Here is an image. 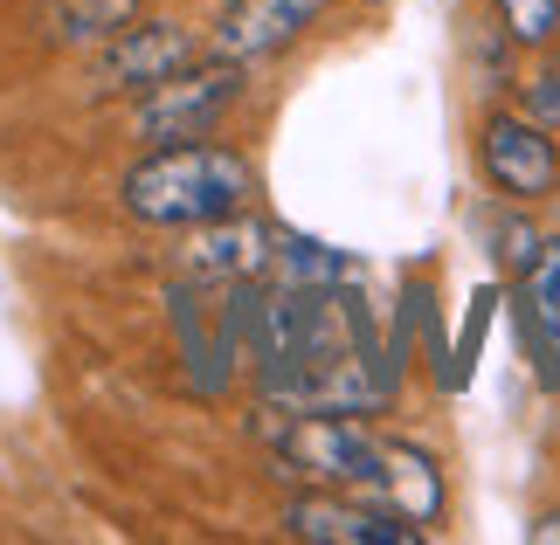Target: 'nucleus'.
<instances>
[{"instance_id":"8","label":"nucleus","mask_w":560,"mask_h":545,"mask_svg":"<svg viewBox=\"0 0 560 545\" xmlns=\"http://www.w3.org/2000/svg\"><path fill=\"white\" fill-rule=\"evenodd\" d=\"M270 256H277V228L256 222V214H222V222H201L187 228V249H180V270L194 283H243V276H270Z\"/></svg>"},{"instance_id":"13","label":"nucleus","mask_w":560,"mask_h":545,"mask_svg":"<svg viewBox=\"0 0 560 545\" xmlns=\"http://www.w3.org/2000/svg\"><path fill=\"white\" fill-rule=\"evenodd\" d=\"M491 318H499V283H478V291H470V311H464V332H457V345H450V359H443V374H436L443 394H464V387H470Z\"/></svg>"},{"instance_id":"17","label":"nucleus","mask_w":560,"mask_h":545,"mask_svg":"<svg viewBox=\"0 0 560 545\" xmlns=\"http://www.w3.org/2000/svg\"><path fill=\"white\" fill-rule=\"evenodd\" d=\"M533 545H560V511H553V518H540V525H533Z\"/></svg>"},{"instance_id":"10","label":"nucleus","mask_w":560,"mask_h":545,"mask_svg":"<svg viewBox=\"0 0 560 545\" xmlns=\"http://www.w3.org/2000/svg\"><path fill=\"white\" fill-rule=\"evenodd\" d=\"M381 505H387V511H401V518H416L422 532H429V525H443L450 497H443V470H436V455L387 435V442H381Z\"/></svg>"},{"instance_id":"9","label":"nucleus","mask_w":560,"mask_h":545,"mask_svg":"<svg viewBox=\"0 0 560 545\" xmlns=\"http://www.w3.org/2000/svg\"><path fill=\"white\" fill-rule=\"evenodd\" d=\"M520 339L540 394H560V235H547L540 256L520 270Z\"/></svg>"},{"instance_id":"7","label":"nucleus","mask_w":560,"mask_h":545,"mask_svg":"<svg viewBox=\"0 0 560 545\" xmlns=\"http://www.w3.org/2000/svg\"><path fill=\"white\" fill-rule=\"evenodd\" d=\"M332 0H229L208 28V56H229V62H264L277 49H291L298 35L326 14Z\"/></svg>"},{"instance_id":"6","label":"nucleus","mask_w":560,"mask_h":545,"mask_svg":"<svg viewBox=\"0 0 560 545\" xmlns=\"http://www.w3.org/2000/svg\"><path fill=\"white\" fill-rule=\"evenodd\" d=\"M478 166L505 201H547L560 187V145L526 111H491L478 132Z\"/></svg>"},{"instance_id":"3","label":"nucleus","mask_w":560,"mask_h":545,"mask_svg":"<svg viewBox=\"0 0 560 545\" xmlns=\"http://www.w3.org/2000/svg\"><path fill=\"white\" fill-rule=\"evenodd\" d=\"M249 91V62H229V56H201L187 62L180 76L153 83V91H139L132 118H125V132L139 145H187V139H214L229 125V111L243 104Z\"/></svg>"},{"instance_id":"5","label":"nucleus","mask_w":560,"mask_h":545,"mask_svg":"<svg viewBox=\"0 0 560 545\" xmlns=\"http://www.w3.org/2000/svg\"><path fill=\"white\" fill-rule=\"evenodd\" d=\"M284 532L305 538V545H416L422 538L416 518L387 511V505H374V497H360V490H326V484L291 497Z\"/></svg>"},{"instance_id":"2","label":"nucleus","mask_w":560,"mask_h":545,"mask_svg":"<svg viewBox=\"0 0 560 545\" xmlns=\"http://www.w3.org/2000/svg\"><path fill=\"white\" fill-rule=\"evenodd\" d=\"M256 435L277 455V476H305L326 490H360L381 505V442L387 435L368 428V414H291L264 407Z\"/></svg>"},{"instance_id":"1","label":"nucleus","mask_w":560,"mask_h":545,"mask_svg":"<svg viewBox=\"0 0 560 545\" xmlns=\"http://www.w3.org/2000/svg\"><path fill=\"white\" fill-rule=\"evenodd\" d=\"M256 201V166L229 145L187 139V145H153L145 159L118 180V208L145 228H201L222 214H243Z\"/></svg>"},{"instance_id":"4","label":"nucleus","mask_w":560,"mask_h":545,"mask_svg":"<svg viewBox=\"0 0 560 545\" xmlns=\"http://www.w3.org/2000/svg\"><path fill=\"white\" fill-rule=\"evenodd\" d=\"M187 62H201V42H194L180 21H132L125 35H112L91 62V91L97 97H139L153 83L180 76Z\"/></svg>"},{"instance_id":"15","label":"nucleus","mask_w":560,"mask_h":545,"mask_svg":"<svg viewBox=\"0 0 560 545\" xmlns=\"http://www.w3.org/2000/svg\"><path fill=\"white\" fill-rule=\"evenodd\" d=\"M520 111L553 132V125H560V70H540V76L526 83V91H520Z\"/></svg>"},{"instance_id":"11","label":"nucleus","mask_w":560,"mask_h":545,"mask_svg":"<svg viewBox=\"0 0 560 545\" xmlns=\"http://www.w3.org/2000/svg\"><path fill=\"white\" fill-rule=\"evenodd\" d=\"M145 0H49L42 8V35L56 49H104L112 35H125L139 21Z\"/></svg>"},{"instance_id":"14","label":"nucleus","mask_w":560,"mask_h":545,"mask_svg":"<svg viewBox=\"0 0 560 545\" xmlns=\"http://www.w3.org/2000/svg\"><path fill=\"white\" fill-rule=\"evenodd\" d=\"M499 28L520 49H547L560 35V0H499Z\"/></svg>"},{"instance_id":"16","label":"nucleus","mask_w":560,"mask_h":545,"mask_svg":"<svg viewBox=\"0 0 560 545\" xmlns=\"http://www.w3.org/2000/svg\"><path fill=\"white\" fill-rule=\"evenodd\" d=\"M540 242H547V235H533L526 222H505V228H499V256H505L512 270H526L533 256H540Z\"/></svg>"},{"instance_id":"12","label":"nucleus","mask_w":560,"mask_h":545,"mask_svg":"<svg viewBox=\"0 0 560 545\" xmlns=\"http://www.w3.org/2000/svg\"><path fill=\"white\" fill-rule=\"evenodd\" d=\"M270 276H277V283H298V291H339V283H360V256L332 249V242H312V235L277 228Z\"/></svg>"}]
</instances>
